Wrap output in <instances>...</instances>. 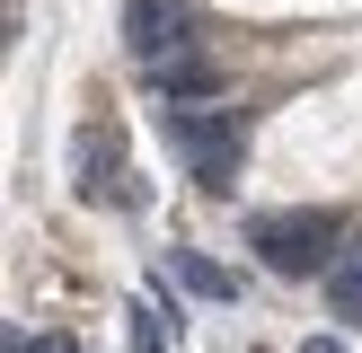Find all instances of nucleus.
<instances>
[{
  "instance_id": "nucleus-1",
  "label": "nucleus",
  "mask_w": 362,
  "mask_h": 353,
  "mask_svg": "<svg viewBox=\"0 0 362 353\" xmlns=\"http://www.w3.org/2000/svg\"><path fill=\"white\" fill-rule=\"evenodd\" d=\"M336 239H345L336 212H265V221H247V247L274 274H336Z\"/></svg>"
},
{
  "instance_id": "nucleus-2",
  "label": "nucleus",
  "mask_w": 362,
  "mask_h": 353,
  "mask_svg": "<svg viewBox=\"0 0 362 353\" xmlns=\"http://www.w3.org/2000/svg\"><path fill=\"white\" fill-rule=\"evenodd\" d=\"M159 133H168V150L186 159L204 186H230V168H239V115H230V106H177Z\"/></svg>"
},
{
  "instance_id": "nucleus-3",
  "label": "nucleus",
  "mask_w": 362,
  "mask_h": 353,
  "mask_svg": "<svg viewBox=\"0 0 362 353\" xmlns=\"http://www.w3.org/2000/svg\"><path fill=\"white\" fill-rule=\"evenodd\" d=\"M186 35H194L186 0H124V44H133L141 71H159V62H177V53H194Z\"/></svg>"
},
{
  "instance_id": "nucleus-4",
  "label": "nucleus",
  "mask_w": 362,
  "mask_h": 353,
  "mask_svg": "<svg viewBox=\"0 0 362 353\" xmlns=\"http://www.w3.org/2000/svg\"><path fill=\"white\" fill-rule=\"evenodd\" d=\"M151 80H159V97H177V106H204L212 88H221V71H212L204 53H177V62H159Z\"/></svg>"
},
{
  "instance_id": "nucleus-5",
  "label": "nucleus",
  "mask_w": 362,
  "mask_h": 353,
  "mask_svg": "<svg viewBox=\"0 0 362 353\" xmlns=\"http://www.w3.org/2000/svg\"><path fill=\"white\" fill-rule=\"evenodd\" d=\"M177 345V318L159 300H133V353H168Z\"/></svg>"
},
{
  "instance_id": "nucleus-6",
  "label": "nucleus",
  "mask_w": 362,
  "mask_h": 353,
  "mask_svg": "<svg viewBox=\"0 0 362 353\" xmlns=\"http://www.w3.org/2000/svg\"><path fill=\"white\" fill-rule=\"evenodd\" d=\"M327 300H336V318H362V247L327 274Z\"/></svg>"
},
{
  "instance_id": "nucleus-7",
  "label": "nucleus",
  "mask_w": 362,
  "mask_h": 353,
  "mask_svg": "<svg viewBox=\"0 0 362 353\" xmlns=\"http://www.w3.org/2000/svg\"><path fill=\"white\" fill-rule=\"evenodd\" d=\"M177 282H194V292H230V274L204 265V256H177Z\"/></svg>"
},
{
  "instance_id": "nucleus-8",
  "label": "nucleus",
  "mask_w": 362,
  "mask_h": 353,
  "mask_svg": "<svg viewBox=\"0 0 362 353\" xmlns=\"http://www.w3.org/2000/svg\"><path fill=\"white\" fill-rule=\"evenodd\" d=\"M27 353H80L71 335H27Z\"/></svg>"
}]
</instances>
